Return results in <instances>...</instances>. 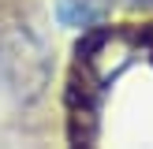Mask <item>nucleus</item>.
<instances>
[{
  "label": "nucleus",
  "instance_id": "1",
  "mask_svg": "<svg viewBox=\"0 0 153 149\" xmlns=\"http://www.w3.org/2000/svg\"><path fill=\"white\" fill-rule=\"evenodd\" d=\"M56 19H60V26L79 30V26L97 22V19H101V11H97L94 4H82V0H60V4H56Z\"/></svg>",
  "mask_w": 153,
  "mask_h": 149
}]
</instances>
